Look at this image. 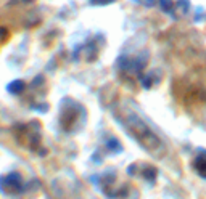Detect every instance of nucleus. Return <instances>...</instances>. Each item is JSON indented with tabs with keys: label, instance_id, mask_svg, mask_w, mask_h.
Segmentation results:
<instances>
[{
	"label": "nucleus",
	"instance_id": "nucleus-1",
	"mask_svg": "<svg viewBox=\"0 0 206 199\" xmlns=\"http://www.w3.org/2000/svg\"><path fill=\"white\" fill-rule=\"evenodd\" d=\"M114 117L121 122V125L124 127L126 132L132 136L142 148H145L148 153H156L158 149L163 148V141L159 140V136L134 111L126 109V108L124 109H116L114 111Z\"/></svg>",
	"mask_w": 206,
	"mask_h": 199
},
{
	"label": "nucleus",
	"instance_id": "nucleus-2",
	"mask_svg": "<svg viewBox=\"0 0 206 199\" xmlns=\"http://www.w3.org/2000/svg\"><path fill=\"white\" fill-rule=\"evenodd\" d=\"M63 105H65V108L61 109V114H60L61 127L65 129L66 132H74V130H77L82 125V121H84V116H85L84 109L71 100H66Z\"/></svg>",
	"mask_w": 206,
	"mask_h": 199
},
{
	"label": "nucleus",
	"instance_id": "nucleus-3",
	"mask_svg": "<svg viewBox=\"0 0 206 199\" xmlns=\"http://www.w3.org/2000/svg\"><path fill=\"white\" fill-rule=\"evenodd\" d=\"M161 8L172 18H182L188 11V0H161Z\"/></svg>",
	"mask_w": 206,
	"mask_h": 199
},
{
	"label": "nucleus",
	"instance_id": "nucleus-4",
	"mask_svg": "<svg viewBox=\"0 0 206 199\" xmlns=\"http://www.w3.org/2000/svg\"><path fill=\"white\" fill-rule=\"evenodd\" d=\"M145 66V61H140L139 58H132V56H127V58H121L118 60V69H121L123 72L127 74H139Z\"/></svg>",
	"mask_w": 206,
	"mask_h": 199
},
{
	"label": "nucleus",
	"instance_id": "nucleus-5",
	"mask_svg": "<svg viewBox=\"0 0 206 199\" xmlns=\"http://www.w3.org/2000/svg\"><path fill=\"white\" fill-rule=\"evenodd\" d=\"M0 186H2V190L5 193H10V194H11V193H20L21 188H23V183H21L20 175L11 173V175H7V177L2 178Z\"/></svg>",
	"mask_w": 206,
	"mask_h": 199
},
{
	"label": "nucleus",
	"instance_id": "nucleus-6",
	"mask_svg": "<svg viewBox=\"0 0 206 199\" xmlns=\"http://www.w3.org/2000/svg\"><path fill=\"white\" fill-rule=\"evenodd\" d=\"M193 169L200 177L206 178V151H201L193 161Z\"/></svg>",
	"mask_w": 206,
	"mask_h": 199
},
{
	"label": "nucleus",
	"instance_id": "nucleus-7",
	"mask_svg": "<svg viewBox=\"0 0 206 199\" xmlns=\"http://www.w3.org/2000/svg\"><path fill=\"white\" fill-rule=\"evenodd\" d=\"M94 3H97V5H105V3H110V2H113V0H92Z\"/></svg>",
	"mask_w": 206,
	"mask_h": 199
}]
</instances>
